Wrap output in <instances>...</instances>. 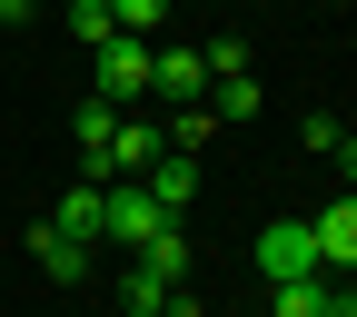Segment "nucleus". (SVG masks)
<instances>
[{"label":"nucleus","mask_w":357,"mask_h":317,"mask_svg":"<svg viewBox=\"0 0 357 317\" xmlns=\"http://www.w3.org/2000/svg\"><path fill=\"white\" fill-rule=\"evenodd\" d=\"M30 268H40V278H60V288H79V278H89V248L40 218V229H30Z\"/></svg>","instance_id":"9"},{"label":"nucleus","mask_w":357,"mask_h":317,"mask_svg":"<svg viewBox=\"0 0 357 317\" xmlns=\"http://www.w3.org/2000/svg\"><path fill=\"white\" fill-rule=\"evenodd\" d=\"M149 50H159V40H139V30H119V40H100V50H89V79H100V100H119V109H139V100H149Z\"/></svg>","instance_id":"1"},{"label":"nucleus","mask_w":357,"mask_h":317,"mask_svg":"<svg viewBox=\"0 0 357 317\" xmlns=\"http://www.w3.org/2000/svg\"><path fill=\"white\" fill-rule=\"evenodd\" d=\"M178 288H189L178 268H159V258H129V278H119V307H129V317H169V297H178Z\"/></svg>","instance_id":"8"},{"label":"nucleus","mask_w":357,"mask_h":317,"mask_svg":"<svg viewBox=\"0 0 357 317\" xmlns=\"http://www.w3.org/2000/svg\"><path fill=\"white\" fill-rule=\"evenodd\" d=\"M318 229H307V218H278V229H258V278L278 288V278H318Z\"/></svg>","instance_id":"2"},{"label":"nucleus","mask_w":357,"mask_h":317,"mask_svg":"<svg viewBox=\"0 0 357 317\" xmlns=\"http://www.w3.org/2000/svg\"><path fill=\"white\" fill-rule=\"evenodd\" d=\"M109 10H119V30H139V40H149V30L169 20V0H109Z\"/></svg>","instance_id":"16"},{"label":"nucleus","mask_w":357,"mask_h":317,"mask_svg":"<svg viewBox=\"0 0 357 317\" xmlns=\"http://www.w3.org/2000/svg\"><path fill=\"white\" fill-rule=\"evenodd\" d=\"M169 317H208V307H199V297H189V288H178V297H169Z\"/></svg>","instance_id":"20"},{"label":"nucleus","mask_w":357,"mask_h":317,"mask_svg":"<svg viewBox=\"0 0 357 317\" xmlns=\"http://www.w3.org/2000/svg\"><path fill=\"white\" fill-rule=\"evenodd\" d=\"M50 229H70L79 248H89V238H109V178H79V189H60Z\"/></svg>","instance_id":"6"},{"label":"nucleus","mask_w":357,"mask_h":317,"mask_svg":"<svg viewBox=\"0 0 357 317\" xmlns=\"http://www.w3.org/2000/svg\"><path fill=\"white\" fill-rule=\"evenodd\" d=\"M30 10H40V0H0V20H30Z\"/></svg>","instance_id":"21"},{"label":"nucleus","mask_w":357,"mask_h":317,"mask_svg":"<svg viewBox=\"0 0 357 317\" xmlns=\"http://www.w3.org/2000/svg\"><path fill=\"white\" fill-rule=\"evenodd\" d=\"M208 129H218L208 109H178V119H169V149H208Z\"/></svg>","instance_id":"17"},{"label":"nucleus","mask_w":357,"mask_h":317,"mask_svg":"<svg viewBox=\"0 0 357 317\" xmlns=\"http://www.w3.org/2000/svg\"><path fill=\"white\" fill-rule=\"evenodd\" d=\"M199 60H208V79H238V70H248V40L218 30V40H199Z\"/></svg>","instance_id":"15"},{"label":"nucleus","mask_w":357,"mask_h":317,"mask_svg":"<svg viewBox=\"0 0 357 317\" xmlns=\"http://www.w3.org/2000/svg\"><path fill=\"white\" fill-rule=\"evenodd\" d=\"M119 100H100V89H89V100L70 109V149H79V178H100V159H109V139H119Z\"/></svg>","instance_id":"5"},{"label":"nucleus","mask_w":357,"mask_h":317,"mask_svg":"<svg viewBox=\"0 0 357 317\" xmlns=\"http://www.w3.org/2000/svg\"><path fill=\"white\" fill-rule=\"evenodd\" d=\"M208 89H218V109H208V119H229V129L258 119V79H248V70H238V79H208Z\"/></svg>","instance_id":"14"},{"label":"nucleus","mask_w":357,"mask_h":317,"mask_svg":"<svg viewBox=\"0 0 357 317\" xmlns=\"http://www.w3.org/2000/svg\"><path fill=\"white\" fill-rule=\"evenodd\" d=\"M159 149H169V129L129 109V119H119V139H109V159H100V178H139V169H149Z\"/></svg>","instance_id":"7"},{"label":"nucleus","mask_w":357,"mask_h":317,"mask_svg":"<svg viewBox=\"0 0 357 317\" xmlns=\"http://www.w3.org/2000/svg\"><path fill=\"white\" fill-rule=\"evenodd\" d=\"M328 159H337V178L357 189V129H337V149H328Z\"/></svg>","instance_id":"19"},{"label":"nucleus","mask_w":357,"mask_h":317,"mask_svg":"<svg viewBox=\"0 0 357 317\" xmlns=\"http://www.w3.org/2000/svg\"><path fill=\"white\" fill-rule=\"evenodd\" d=\"M347 288H357V278H347Z\"/></svg>","instance_id":"22"},{"label":"nucleus","mask_w":357,"mask_h":317,"mask_svg":"<svg viewBox=\"0 0 357 317\" xmlns=\"http://www.w3.org/2000/svg\"><path fill=\"white\" fill-rule=\"evenodd\" d=\"M337 288L347 278H328V268H318V278H278V288H268V317H328Z\"/></svg>","instance_id":"12"},{"label":"nucleus","mask_w":357,"mask_h":317,"mask_svg":"<svg viewBox=\"0 0 357 317\" xmlns=\"http://www.w3.org/2000/svg\"><path fill=\"white\" fill-rule=\"evenodd\" d=\"M199 89H208V60L189 50V40H159V50H149V100H169V109H199Z\"/></svg>","instance_id":"4"},{"label":"nucleus","mask_w":357,"mask_h":317,"mask_svg":"<svg viewBox=\"0 0 357 317\" xmlns=\"http://www.w3.org/2000/svg\"><path fill=\"white\" fill-rule=\"evenodd\" d=\"M139 178H149V199H159L169 218H189V199H199V159H189V149H159Z\"/></svg>","instance_id":"10"},{"label":"nucleus","mask_w":357,"mask_h":317,"mask_svg":"<svg viewBox=\"0 0 357 317\" xmlns=\"http://www.w3.org/2000/svg\"><path fill=\"white\" fill-rule=\"evenodd\" d=\"M298 149H307V159H328V149H337V119H328V109H318V119H298Z\"/></svg>","instance_id":"18"},{"label":"nucleus","mask_w":357,"mask_h":317,"mask_svg":"<svg viewBox=\"0 0 357 317\" xmlns=\"http://www.w3.org/2000/svg\"><path fill=\"white\" fill-rule=\"evenodd\" d=\"M178 218L149 199V178H109V238H129V258H139L149 238H169Z\"/></svg>","instance_id":"3"},{"label":"nucleus","mask_w":357,"mask_h":317,"mask_svg":"<svg viewBox=\"0 0 357 317\" xmlns=\"http://www.w3.org/2000/svg\"><path fill=\"white\" fill-rule=\"evenodd\" d=\"M70 40H79V50L119 40V10H109V0H70Z\"/></svg>","instance_id":"13"},{"label":"nucleus","mask_w":357,"mask_h":317,"mask_svg":"<svg viewBox=\"0 0 357 317\" xmlns=\"http://www.w3.org/2000/svg\"><path fill=\"white\" fill-rule=\"evenodd\" d=\"M318 229V258H328V278H357V189L328 208V218H307Z\"/></svg>","instance_id":"11"}]
</instances>
